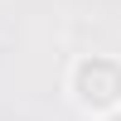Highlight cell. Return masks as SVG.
<instances>
[{"label":"cell","instance_id":"1","mask_svg":"<svg viewBox=\"0 0 121 121\" xmlns=\"http://www.w3.org/2000/svg\"><path fill=\"white\" fill-rule=\"evenodd\" d=\"M68 87H73V102L82 112L107 116V112L121 107V63L107 58V53H87V58L73 63V82Z\"/></svg>","mask_w":121,"mask_h":121},{"label":"cell","instance_id":"2","mask_svg":"<svg viewBox=\"0 0 121 121\" xmlns=\"http://www.w3.org/2000/svg\"><path fill=\"white\" fill-rule=\"evenodd\" d=\"M102 121H121V107H116V112H107V116H102Z\"/></svg>","mask_w":121,"mask_h":121}]
</instances>
